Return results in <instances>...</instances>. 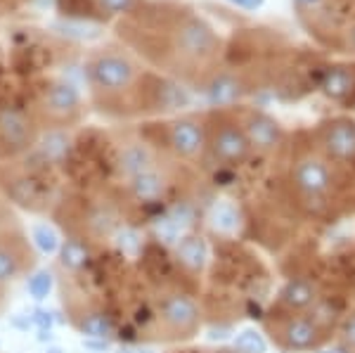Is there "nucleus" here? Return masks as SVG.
<instances>
[{"mask_svg": "<svg viewBox=\"0 0 355 353\" xmlns=\"http://www.w3.org/2000/svg\"><path fill=\"white\" fill-rule=\"evenodd\" d=\"M159 322H162L166 339H187L202 325V313L185 294H171L162 301L159 311Z\"/></svg>", "mask_w": 355, "mask_h": 353, "instance_id": "obj_1", "label": "nucleus"}, {"mask_svg": "<svg viewBox=\"0 0 355 353\" xmlns=\"http://www.w3.org/2000/svg\"><path fill=\"white\" fill-rule=\"evenodd\" d=\"M36 264L33 247L21 232L0 230V284L8 287L10 282L26 275Z\"/></svg>", "mask_w": 355, "mask_h": 353, "instance_id": "obj_2", "label": "nucleus"}, {"mask_svg": "<svg viewBox=\"0 0 355 353\" xmlns=\"http://www.w3.org/2000/svg\"><path fill=\"white\" fill-rule=\"evenodd\" d=\"M90 81L105 93H123L135 81V67L121 55H100L88 64Z\"/></svg>", "mask_w": 355, "mask_h": 353, "instance_id": "obj_3", "label": "nucleus"}, {"mask_svg": "<svg viewBox=\"0 0 355 353\" xmlns=\"http://www.w3.org/2000/svg\"><path fill=\"white\" fill-rule=\"evenodd\" d=\"M175 48L187 60H206L216 53L218 38L206 21L197 19V17H187L175 31Z\"/></svg>", "mask_w": 355, "mask_h": 353, "instance_id": "obj_4", "label": "nucleus"}, {"mask_svg": "<svg viewBox=\"0 0 355 353\" xmlns=\"http://www.w3.org/2000/svg\"><path fill=\"white\" fill-rule=\"evenodd\" d=\"M209 150L223 164H242L251 152V142L244 135V128L234 123H223L209 140Z\"/></svg>", "mask_w": 355, "mask_h": 353, "instance_id": "obj_5", "label": "nucleus"}, {"mask_svg": "<svg viewBox=\"0 0 355 353\" xmlns=\"http://www.w3.org/2000/svg\"><path fill=\"white\" fill-rule=\"evenodd\" d=\"M78 107H81V95H78L76 85L69 81L53 83L43 95V112L55 123L71 121L78 114Z\"/></svg>", "mask_w": 355, "mask_h": 353, "instance_id": "obj_6", "label": "nucleus"}, {"mask_svg": "<svg viewBox=\"0 0 355 353\" xmlns=\"http://www.w3.org/2000/svg\"><path fill=\"white\" fill-rule=\"evenodd\" d=\"M291 178H294L296 187H299L301 192H306V195H322V192L329 190V183H331L327 164L318 157H301L299 162L294 164Z\"/></svg>", "mask_w": 355, "mask_h": 353, "instance_id": "obj_7", "label": "nucleus"}, {"mask_svg": "<svg viewBox=\"0 0 355 353\" xmlns=\"http://www.w3.org/2000/svg\"><path fill=\"white\" fill-rule=\"evenodd\" d=\"M33 140H36V128H33V123L28 121L24 114L17 110L0 112V142L10 152L26 150Z\"/></svg>", "mask_w": 355, "mask_h": 353, "instance_id": "obj_8", "label": "nucleus"}, {"mask_svg": "<svg viewBox=\"0 0 355 353\" xmlns=\"http://www.w3.org/2000/svg\"><path fill=\"white\" fill-rule=\"evenodd\" d=\"M168 145H171V150L182 159L197 157L206 145V133H204L202 123L192 121V119H180V121L171 123Z\"/></svg>", "mask_w": 355, "mask_h": 353, "instance_id": "obj_9", "label": "nucleus"}, {"mask_svg": "<svg viewBox=\"0 0 355 353\" xmlns=\"http://www.w3.org/2000/svg\"><path fill=\"white\" fill-rule=\"evenodd\" d=\"M277 339L282 341L287 349L308 351V349H313V346H318L320 327L311 318L291 316L287 320H282V325L277 327Z\"/></svg>", "mask_w": 355, "mask_h": 353, "instance_id": "obj_10", "label": "nucleus"}, {"mask_svg": "<svg viewBox=\"0 0 355 353\" xmlns=\"http://www.w3.org/2000/svg\"><path fill=\"white\" fill-rule=\"evenodd\" d=\"M322 147L334 159H353L355 157V123L339 119L331 121L322 130Z\"/></svg>", "mask_w": 355, "mask_h": 353, "instance_id": "obj_11", "label": "nucleus"}, {"mask_svg": "<svg viewBox=\"0 0 355 353\" xmlns=\"http://www.w3.org/2000/svg\"><path fill=\"white\" fill-rule=\"evenodd\" d=\"M244 135L249 138L251 147L268 152L279 145V140H282V128H279V123L275 121L272 117H268V114H249L244 121Z\"/></svg>", "mask_w": 355, "mask_h": 353, "instance_id": "obj_12", "label": "nucleus"}, {"mask_svg": "<svg viewBox=\"0 0 355 353\" xmlns=\"http://www.w3.org/2000/svg\"><path fill=\"white\" fill-rule=\"evenodd\" d=\"M242 95H244V85L237 76H232V74H218V76L209 83V88H206V98L216 107L234 105Z\"/></svg>", "mask_w": 355, "mask_h": 353, "instance_id": "obj_13", "label": "nucleus"}, {"mask_svg": "<svg viewBox=\"0 0 355 353\" xmlns=\"http://www.w3.org/2000/svg\"><path fill=\"white\" fill-rule=\"evenodd\" d=\"M175 256L190 273H202L209 261V247L199 235H185L175 244Z\"/></svg>", "mask_w": 355, "mask_h": 353, "instance_id": "obj_14", "label": "nucleus"}, {"mask_svg": "<svg viewBox=\"0 0 355 353\" xmlns=\"http://www.w3.org/2000/svg\"><path fill=\"white\" fill-rule=\"evenodd\" d=\"M119 171L128 178H135V175L145 173V171H152V155L142 142H130L121 150L119 155Z\"/></svg>", "mask_w": 355, "mask_h": 353, "instance_id": "obj_15", "label": "nucleus"}, {"mask_svg": "<svg viewBox=\"0 0 355 353\" xmlns=\"http://www.w3.org/2000/svg\"><path fill=\"white\" fill-rule=\"evenodd\" d=\"M282 304L287 309H294V311H301V309H308L311 304H315V287L308 280H291L284 284L282 294H279Z\"/></svg>", "mask_w": 355, "mask_h": 353, "instance_id": "obj_16", "label": "nucleus"}, {"mask_svg": "<svg viewBox=\"0 0 355 353\" xmlns=\"http://www.w3.org/2000/svg\"><path fill=\"white\" fill-rule=\"evenodd\" d=\"M164 187H166L164 178L154 169L130 178V190H133V195L140 202H154V199H159L164 195Z\"/></svg>", "mask_w": 355, "mask_h": 353, "instance_id": "obj_17", "label": "nucleus"}, {"mask_svg": "<svg viewBox=\"0 0 355 353\" xmlns=\"http://www.w3.org/2000/svg\"><path fill=\"white\" fill-rule=\"evenodd\" d=\"M353 88H355V76L346 67H331L322 78V90L329 98L341 100V98H346V95H351Z\"/></svg>", "mask_w": 355, "mask_h": 353, "instance_id": "obj_18", "label": "nucleus"}, {"mask_svg": "<svg viewBox=\"0 0 355 353\" xmlns=\"http://www.w3.org/2000/svg\"><path fill=\"white\" fill-rule=\"evenodd\" d=\"M69 150H71V140H69L64 130H50L38 145V152L48 164H62L67 159Z\"/></svg>", "mask_w": 355, "mask_h": 353, "instance_id": "obj_19", "label": "nucleus"}, {"mask_svg": "<svg viewBox=\"0 0 355 353\" xmlns=\"http://www.w3.org/2000/svg\"><path fill=\"white\" fill-rule=\"evenodd\" d=\"M209 223H211V227H214L216 232H220V235H232V232H237L242 218H239V212H237V207H234V204L218 202L214 209H211Z\"/></svg>", "mask_w": 355, "mask_h": 353, "instance_id": "obj_20", "label": "nucleus"}, {"mask_svg": "<svg viewBox=\"0 0 355 353\" xmlns=\"http://www.w3.org/2000/svg\"><path fill=\"white\" fill-rule=\"evenodd\" d=\"M152 102H154V107H159V110H178V107H182V105L190 102V95H187L180 85L159 81L157 88H154V100Z\"/></svg>", "mask_w": 355, "mask_h": 353, "instance_id": "obj_21", "label": "nucleus"}, {"mask_svg": "<svg viewBox=\"0 0 355 353\" xmlns=\"http://www.w3.org/2000/svg\"><path fill=\"white\" fill-rule=\"evenodd\" d=\"M88 261V247L81 240H67L62 244V266L69 270H78Z\"/></svg>", "mask_w": 355, "mask_h": 353, "instance_id": "obj_22", "label": "nucleus"}, {"mask_svg": "<svg viewBox=\"0 0 355 353\" xmlns=\"http://www.w3.org/2000/svg\"><path fill=\"white\" fill-rule=\"evenodd\" d=\"M31 237H33V244H36V247L45 254H53L60 249V237H57V232L53 230V227L45 225V223L33 225Z\"/></svg>", "mask_w": 355, "mask_h": 353, "instance_id": "obj_23", "label": "nucleus"}, {"mask_svg": "<svg viewBox=\"0 0 355 353\" xmlns=\"http://www.w3.org/2000/svg\"><path fill=\"white\" fill-rule=\"evenodd\" d=\"M234 346L244 353H266L268 349L263 334H259L256 329H244V332H239L237 339H234Z\"/></svg>", "mask_w": 355, "mask_h": 353, "instance_id": "obj_24", "label": "nucleus"}, {"mask_svg": "<svg viewBox=\"0 0 355 353\" xmlns=\"http://www.w3.org/2000/svg\"><path fill=\"white\" fill-rule=\"evenodd\" d=\"M154 232H157V237L162 242H166V244H178L182 240L180 237V225L175 223L171 216H164V218H159L157 223H154Z\"/></svg>", "mask_w": 355, "mask_h": 353, "instance_id": "obj_25", "label": "nucleus"}, {"mask_svg": "<svg viewBox=\"0 0 355 353\" xmlns=\"http://www.w3.org/2000/svg\"><path fill=\"white\" fill-rule=\"evenodd\" d=\"M81 329L88 334V337L105 339V337H110V334H112V322L107 320V318H102V316H90V318H85V320H83Z\"/></svg>", "mask_w": 355, "mask_h": 353, "instance_id": "obj_26", "label": "nucleus"}, {"mask_svg": "<svg viewBox=\"0 0 355 353\" xmlns=\"http://www.w3.org/2000/svg\"><path fill=\"white\" fill-rule=\"evenodd\" d=\"M53 289V277L48 273H36V275L28 280V292L33 299H45Z\"/></svg>", "mask_w": 355, "mask_h": 353, "instance_id": "obj_27", "label": "nucleus"}, {"mask_svg": "<svg viewBox=\"0 0 355 353\" xmlns=\"http://www.w3.org/2000/svg\"><path fill=\"white\" fill-rule=\"evenodd\" d=\"M168 216L175 221L178 225H180V230L190 227V225H192V221H194V212H192L190 204H175V207L171 209V214H168Z\"/></svg>", "mask_w": 355, "mask_h": 353, "instance_id": "obj_28", "label": "nucleus"}, {"mask_svg": "<svg viewBox=\"0 0 355 353\" xmlns=\"http://www.w3.org/2000/svg\"><path fill=\"white\" fill-rule=\"evenodd\" d=\"M341 341H343V344H346L351 351H355V313H353V316H348L346 320H343Z\"/></svg>", "mask_w": 355, "mask_h": 353, "instance_id": "obj_29", "label": "nucleus"}, {"mask_svg": "<svg viewBox=\"0 0 355 353\" xmlns=\"http://www.w3.org/2000/svg\"><path fill=\"white\" fill-rule=\"evenodd\" d=\"M119 247H121L123 252H128V254H135V252H137V247H140V240H137V232H133V230L119 232Z\"/></svg>", "mask_w": 355, "mask_h": 353, "instance_id": "obj_30", "label": "nucleus"}, {"mask_svg": "<svg viewBox=\"0 0 355 353\" xmlns=\"http://www.w3.org/2000/svg\"><path fill=\"white\" fill-rule=\"evenodd\" d=\"M135 0H102V5H105L110 12H125V10L133 8Z\"/></svg>", "mask_w": 355, "mask_h": 353, "instance_id": "obj_31", "label": "nucleus"}, {"mask_svg": "<svg viewBox=\"0 0 355 353\" xmlns=\"http://www.w3.org/2000/svg\"><path fill=\"white\" fill-rule=\"evenodd\" d=\"M227 3L237 5V8H244V10H256L263 5V0H227Z\"/></svg>", "mask_w": 355, "mask_h": 353, "instance_id": "obj_32", "label": "nucleus"}, {"mask_svg": "<svg viewBox=\"0 0 355 353\" xmlns=\"http://www.w3.org/2000/svg\"><path fill=\"white\" fill-rule=\"evenodd\" d=\"M121 353H152L150 349H123Z\"/></svg>", "mask_w": 355, "mask_h": 353, "instance_id": "obj_33", "label": "nucleus"}, {"mask_svg": "<svg viewBox=\"0 0 355 353\" xmlns=\"http://www.w3.org/2000/svg\"><path fill=\"white\" fill-rule=\"evenodd\" d=\"M3 304H5V287L0 284V309H3Z\"/></svg>", "mask_w": 355, "mask_h": 353, "instance_id": "obj_34", "label": "nucleus"}, {"mask_svg": "<svg viewBox=\"0 0 355 353\" xmlns=\"http://www.w3.org/2000/svg\"><path fill=\"white\" fill-rule=\"evenodd\" d=\"M301 5H315V3H320V0H299Z\"/></svg>", "mask_w": 355, "mask_h": 353, "instance_id": "obj_35", "label": "nucleus"}, {"mask_svg": "<svg viewBox=\"0 0 355 353\" xmlns=\"http://www.w3.org/2000/svg\"><path fill=\"white\" fill-rule=\"evenodd\" d=\"M320 353H343V349H331V351H320Z\"/></svg>", "mask_w": 355, "mask_h": 353, "instance_id": "obj_36", "label": "nucleus"}, {"mask_svg": "<svg viewBox=\"0 0 355 353\" xmlns=\"http://www.w3.org/2000/svg\"><path fill=\"white\" fill-rule=\"evenodd\" d=\"M45 353H64V351H62V349H48Z\"/></svg>", "mask_w": 355, "mask_h": 353, "instance_id": "obj_37", "label": "nucleus"}]
</instances>
